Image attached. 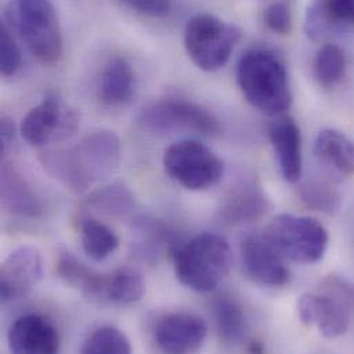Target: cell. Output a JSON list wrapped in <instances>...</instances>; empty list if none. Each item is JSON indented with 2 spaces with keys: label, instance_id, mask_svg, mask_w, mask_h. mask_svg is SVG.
Segmentation results:
<instances>
[{
  "label": "cell",
  "instance_id": "obj_1",
  "mask_svg": "<svg viewBox=\"0 0 354 354\" xmlns=\"http://www.w3.org/2000/svg\"><path fill=\"white\" fill-rule=\"evenodd\" d=\"M40 160L44 170L66 189L84 193L118 170L122 144L112 131H95L73 147L43 153Z\"/></svg>",
  "mask_w": 354,
  "mask_h": 354
},
{
  "label": "cell",
  "instance_id": "obj_2",
  "mask_svg": "<svg viewBox=\"0 0 354 354\" xmlns=\"http://www.w3.org/2000/svg\"><path fill=\"white\" fill-rule=\"evenodd\" d=\"M237 83L245 100L269 116L283 115L292 104L286 64L273 50H248L239 61Z\"/></svg>",
  "mask_w": 354,
  "mask_h": 354
},
{
  "label": "cell",
  "instance_id": "obj_3",
  "mask_svg": "<svg viewBox=\"0 0 354 354\" xmlns=\"http://www.w3.org/2000/svg\"><path fill=\"white\" fill-rule=\"evenodd\" d=\"M179 283L196 292L214 291L229 274L233 254L225 237L200 233L179 244L173 252Z\"/></svg>",
  "mask_w": 354,
  "mask_h": 354
},
{
  "label": "cell",
  "instance_id": "obj_4",
  "mask_svg": "<svg viewBox=\"0 0 354 354\" xmlns=\"http://www.w3.org/2000/svg\"><path fill=\"white\" fill-rule=\"evenodd\" d=\"M4 17L6 25L15 32L39 62L51 65L61 59L62 30L50 0H10Z\"/></svg>",
  "mask_w": 354,
  "mask_h": 354
},
{
  "label": "cell",
  "instance_id": "obj_5",
  "mask_svg": "<svg viewBox=\"0 0 354 354\" xmlns=\"http://www.w3.org/2000/svg\"><path fill=\"white\" fill-rule=\"evenodd\" d=\"M240 37L241 30L237 25L201 12L187 21L183 43L189 58L198 69L215 72L227 64Z\"/></svg>",
  "mask_w": 354,
  "mask_h": 354
},
{
  "label": "cell",
  "instance_id": "obj_6",
  "mask_svg": "<svg viewBox=\"0 0 354 354\" xmlns=\"http://www.w3.org/2000/svg\"><path fill=\"white\" fill-rule=\"evenodd\" d=\"M263 234L281 257L306 265L324 258L330 240L327 229L317 219L292 214L277 215Z\"/></svg>",
  "mask_w": 354,
  "mask_h": 354
},
{
  "label": "cell",
  "instance_id": "obj_7",
  "mask_svg": "<svg viewBox=\"0 0 354 354\" xmlns=\"http://www.w3.org/2000/svg\"><path fill=\"white\" fill-rule=\"evenodd\" d=\"M163 166L169 177L189 190L208 189L225 173L222 160L194 140H182L170 145L165 152Z\"/></svg>",
  "mask_w": 354,
  "mask_h": 354
},
{
  "label": "cell",
  "instance_id": "obj_8",
  "mask_svg": "<svg viewBox=\"0 0 354 354\" xmlns=\"http://www.w3.org/2000/svg\"><path fill=\"white\" fill-rule=\"evenodd\" d=\"M140 123L152 131H190L203 137H216L221 126L212 112L201 105L182 101L166 100L142 109Z\"/></svg>",
  "mask_w": 354,
  "mask_h": 354
},
{
  "label": "cell",
  "instance_id": "obj_9",
  "mask_svg": "<svg viewBox=\"0 0 354 354\" xmlns=\"http://www.w3.org/2000/svg\"><path fill=\"white\" fill-rule=\"evenodd\" d=\"M80 116L59 98L48 97L30 109L21 124V136L32 147L62 142L76 134Z\"/></svg>",
  "mask_w": 354,
  "mask_h": 354
},
{
  "label": "cell",
  "instance_id": "obj_10",
  "mask_svg": "<svg viewBox=\"0 0 354 354\" xmlns=\"http://www.w3.org/2000/svg\"><path fill=\"white\" fill-rule=\"evenodd\" d=\"M240 261L247 279L258 286L281 288L291 281L287 259L279 254L265 234L252 233L241 239Z\"/></svg>",
  "mask_w": 354,
  "mask_h": 354
},
{
  "label": "cell",
  "instance_id": "obj_11",
  "mask_svg": "<svg viewBox=\"0 0 354 354\" xmlns=\"http://www.w3.org/2000/svg\"><path fill=\"white\" fill-rule=\"evenodd\" d=\"M353 312L344 301L320 288L317 292L302 295L298 302L301 322L308 327H315L328 339L346 334Z\"/></svg>",
  "mask_w": 354,
  "mask_h": 354
},
{
  "label": "cell",
  "instance_id": "obj_12",
  "mask_svg": "<svg viewBox=\"0 0 354 354\" xmlns=\"http://www.w3.org/2000/svg\"><path fill=\"white\" fill-rule=\"evenodd\" d=\"M41 257L33 247L14 250L0 268V298L11 302L25 298L41 277Z\"/></svg>",
  "mask_w": 354,
  "mask_h": 354
},
{
  "label": "cell",
  "instance_id": "obj_13",
  "mask_svg": "<svg viewBox=\"0 0 354 354\" xmlns=\"http://www.w3.org/2000/svg\"><path fill=\"white\" fill-rule=\"evenodd\" d=\"M270 208V200L255 177H243L229 189L219 207V218L229 225L261 221Z\"/></svg>",
  "mask_w": 354,
  "mask_h": 354
},
{
  "label": "cell",
  "instance_id": "obj_14",
  "mask_svg": "<svg viewBox=\"0 0 354 354\" xmlns=\"http://www.w3.org/2000/svg\"><path fill=\"white\" fill-rule=\"evenodd\" d=\"M207 324L192 313H171L155 328V342L165 353L183 354L200 349L207 338Z\"/></svg>",
  "mask_w": 354,
  "mask_h": 354
},
{
  "label": "cell",
  "instance_id": "obj_15",
  "mask_svg": "<svg viewBox=\"0 0 354 354\" xmlns=\"http://www.w3.org/2000/svg\"><path fill=\"white\" fill-rule=\"evenodd\" d=\"M7 339L10 351L15 354H54L61 348L58 330L40 315H25L17 319Z\"/></svg>",
  "mask_w": 354,
  "mask_h": 354
},
{
  "label": "cell",
  "instance_id": "obj_16",
  "mask_svg": "<svg viewBox=\"0 0 354 354\" xmlns=\"http://www.w3.org/2000/svg\"><path fill=\"white\" fill-rule=\"evenodd\" d=\"M269 138L279 159L283 178L297 183L302 176V134L291 116H277L269 127Z\"/></svg>",
  "mask_w": 354,
  "mask_h": 354
},
{
  "label": "cell",
  "instance_id": "obj_17",
  "mask_svg": "<svg viewBox=\"0 0 354 354\" xmlns=\"http://www.w3.org/2000/svg\"><path fill=\"white\" fill-rule=\"evenodd\" d=\"M354 28V0H310L305 30L316 41Z\"/></svg>",
  "mask_w": 354,
  "mask_h": 354
},
{
  "label": "cell",
  "instance_id": "obj_18",
  "mask_svg": "<svg viewBox=\"0 0 354 354\" xmlns=\"http://www.w3.org/2000/svg\"><path fill=\"white\" fill-rule=\"evenodd\" d=\"M0 183L1 204L7 211L24 218H39L41 215L43 208L39 197L15 165L3 162Z\"/></svg>",
  "mask_w": 354,
  "mask_h": 354
},
{
  "label": "cell",
  "instance_id": "obj_19",
  "mask_svg": "<svg viewBox=\"0 0 354 354\" xmlns=\"http://www.w3.org/2000/svg\"><path fill=\"white\" fill-rule=\"evenodd\" d=\"M137 90V75L133 65L123 57L111 59L102 69L98 83V98L109 108L127 105Z\"/></svg>",
  "mask_w": 354,
  "mask_h": 354
},
{
  "label": "cell",
  "instance_id": "obj_20",
  "mask_svg": "<svg viewBox=\"0 0 354 354\" xmlns=\"http://www.w3.org/2000/svg\"><path fill=\"white\" fill-rule=\"evenodd\" d=\"M55 270L66 286L80 291L86 299L94 304H106L108 274H102L86 266L68 251L59 254Z\"/></svg>",
  "mask_w": 354,
  "mask_h": 354
},
{
  "label": "cell",
  "instance_id": "obj_21",
  "mask_svg": "<svg viewBox=\"0 0 354 354\" xmlns=\"http://www.w3.org/2000/svg\"><path fill=\"white\" fill-rule=\"evenodd\" d=\"M315 156L341 176H354V142L339 130L326 129L319 133Z\"/></svg>",
  "mask_w": 354,
  "mask_h": 354
},
{
  "label": "cell",
  "instance_id": "obj_22",
  "mask_svg": "<svg viewBox=\"0 0 354 354\" xmlns=\"http://www.w3.org/2000/svg\"><path fill=\"white\" fill-rule=\"evenodd\" d=\"M212 316L221 342L236 348L247 341L248 323L240 304L232 297L222 295L212 302Z\"/></svg>",
  "mask_w": 354,
  "mask_h": 354
},
{
  "label": "cell",
  "instance_id": "obj_23",
  "mask_svg": "<svg viewBox=\"0 0 354 354\" xmlns=\"http://www.w3.org/2000/svg\"><path fill=\"white\" fill-rule=\"evenodd\" d=\"M84 204L100 215L122 219L134 211L136 194L124 182L116 180L93 190Z\"/></svg>",
  "mask_w": 354,
  "mask_h": 354
},
{
  "label": "cell",
  "instance_id": "obj_24",
  "mask_svg": "<svg viewBox=\"0 0 354 354\" xmlns=\"http://www.w3.org/2000/svg\"><path fill=\"white\" fill-rule=\"evenodd\" d=\"M134 251L144 259L158 258L163 250H171L174 252L179 245L170 226L159 219H138L134 225Z\"/></svg>",
  "mask_w": 354,
  "mask_h": 354
},
{
  "label": "cell",
  "instance_id": "obj_25",
  "mask_svg": "<svg viewBox=\"0 0 354 354\" xmlns=\"http://www.w3.org/2000/svg\"><path fill=\"white\" fill-rule=\"evenodd\" d=\"M145 292L142 274L130 266H122L108 273L106 304L131 305L138 302Z\"/></svg>",
  "mask_w": 354,
  "mask_h": 354
},
{
  "label": "cell",
  "instance_id": "obj_26",
  "mask_svg": "<svg viewBox=\"0 0 354 354\" xmlns=\"http://www.w3.org/2000/svg\"><path fill=\"white\" fill-rule=\"evenodd\" d=\"M82 245L84 252L94 261H104L119 247V237L104 222L95 218H86L80 223Z\"/></svg>",
  "mask_w": 354,
  "mask_h": 354
},
{
  "label": "cell",
  "instance_id": "obj_27",
  "mask_svg": "<svg viewBox=\"0 0 354 354\" xmlns=\"http://www.w3.org/2000/svg\"><path fill=\"white\" fill-rule=\"evenodd\" d=\"M299 198L308 208L324 214H335L342 205V194L337 185L328 179L312 178L298 190Z\"/></svg>",
  "mask_w": 354,
  "mask_h": 354
},
{
  "label": "cell",
  "instance_id": "obj_28",
  "mask_svg": "<svg viewBox=\"0 0 354 354\" xmlns=\"http://www.w3.org/2000/svg\"><path fill=\"white\" fill-rule=\"evenodd\" d=\"M313 71L320 86L334 87L342 80L346 71L345 53L337 44L326 43L315 57Z\"/></svg>",
  "mask_w": 354,
  "mask_h": 354
},
{
  "label": "cell",
  "instance_id": "obj_29",
  "mask_svg": "<svg viewBox=\"0 0 354 354\" xmlns=\"http://www.w3.org/2000/svg\"><path fill=\"white\" fill-rule=\"evenodd\" d=\"M84 354L131 353L130 339L124 333L115 327H101L95 330L82 348Z\"/></svg>",
  "mask_w": 354,
  "mask_h": 354
},
{
  "label": "cell",
  "instance_id": "obj_30",
  "mask_svg": "<svg viewBox=\"0 0 354 354\" xmlns=\"http://www.w3.org/2000/svg\"><path fill=\"white\" fill-rule=\"evenodd\" d=\"M11 29L3 24L0 28V72L4 77L15 76L22 66V54Z\"/></svg>",
  "mask_w": 354,
  "mask_h": 354
},
{
  "label": "cell",
  "instance_id": "obj_31",
  "mask_svg": "<svg viewBox=\"0 0 354 354\" xmlns=\"http://www.w3.org/2000/svg\"><path fill=\"white\" fill-rule=\"evenodd\" d=\"M265 26L276 35H288L292 29V11L286 0H274L263 10Z\"/></svg>",
  "mask_w": 354,
  "mask_h": 354
},
{
  "label": "cell",
  "instance_id": "obj_32",
  "mask_svg": "<svg viewBox=\"0 0 354 354\" xmlns=\"http://www.w3.org/2000/svg\"><path fill=\"white\" fill-rule=\"evenodd\" d=\"M320 290L335 295L354 310V284L351 280L339 274H330L323 280Z\"/></svg>",
  "mask_w": 354,
  "mask_h": 354
},
{
  "label": "cell",
  "instance_id": "obj_33",
  "mask_svg": "<svg viewBox=\"0 0 354 354\" xmlns=\"http://www.w3.org/2000/svg\"><path fill=\"white\" fill-rule=\"evenodd\" d=\"M123 4L153 18L167 17L171 11V0H120Z\"/></svg>",
  "mask_w": 354,
  "mask_h": 354
},
{
  "label": "cell",
  "instance_id": "obj_34",
  "mask_svg": "<svg viewBox=\"0 0 354 354\" xmlns=\"http://www.w3.org/2000/svg\"><path fill=\"white\" fill-rule=\"evenodd\" d=\"M0 131H1V134H0L1 153L4 155L15 140V126L12 123V119H10L8 116H3L1 124H0Z\"/></svg>",
  "mask_w": 354,
  "mask_h": 354
}]
</instances>
